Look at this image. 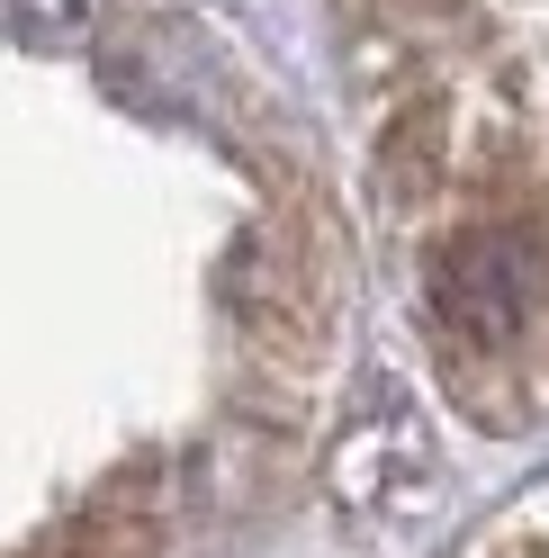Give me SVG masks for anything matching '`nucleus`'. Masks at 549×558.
Returning <instances> with one entry per match:
<instances>
[{"label": "nucleus", "mask_w": 549, "mask_h": 558, "mask_svg": "<svg viewBox=\"0 0 549 558\" xmlns=\"http://www.w3.org/2000/svg\"><path fill=\"white\" fill-rule=\"evenodd\" d=\"M441 298H451V316L468 333H504L523 316V262H513L504 243H468V253H451V270H441Z\"/></svg>", "instance_id": "f257e3e1"}, {"label": "nucleus", "mask_w": 549, "mask_h": 558, "mask_svg": "<svg viewBox=\"0 0 549 558\" xmlns=\"http://www.w3.org/2000/svg\"><path fill=\"white\" fill-rule=\"evenodd\" d=\"M99 10H109V0H0V19L19 27L27 46H90V27H99Z\"/></svg>", "instance_id": "f03ea898"}]
</instances>
